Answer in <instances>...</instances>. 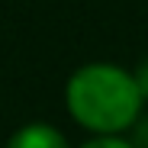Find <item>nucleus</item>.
<instances>
[{"label": "nucleus", "mask_w": 148, "mask_h": 148, "mask_svg": "<svg viewBox=\"0 0 148 148\" xmlns=\"http://www.w3.org/2000/svg\"><path fill=\"white\" fill-rule=\"evenodd\" d=\"M64 100L77 126L97 135H119L135 126L145 97L135 74L116 64H84L71 74Z\"/></svg>", "instance_id": "f257e3e1"}, {"label": "nucleus", "mask_w": 148, "mask_h": 148, "mask_svg": "<svg viewBox=\"0 0 148 148\" xmlns=\"http://www.w3.org/2000/svg\"><path fill=\"white\" fill-rule=\"evenodd\" d=\"M7 148H68V138L48 122H32V126H23L19 132H13Z\"/></svg>", "instance_id": "f03ea898"}, {"label": "nucleus", "mask_w": 148, "mask_h": 148, "mask_svg": "<svg viewBox=\"0 0 148 148\" xmlns=\"http://www.w3.org/2000/svg\"><path fill=\"white\" fill-rule=\"evenodd\" d=\"M81 148H138V145L129 138H116V135H97V138L84 142Z\"/></svg>", "instance_id": "7ed1b4c3"}, {"label": "nucleus", "mask_w": 148, "mask_h": 148, "mask_svg": "<svg viewBox=\"0 0 148 148\" xmlns=\"http://www.w3.org/2000/svg\"><path fill=\"white\" fill-rule=\"evenodd\" d=\"M132 142L138 148H148V116H138L135 126H132Z\"/></svg>", "instance_id": "20e7f679"}, {"label": "nucleus", "mask_w": 148, "mask_h": 148, "mask_svg": "<svg viewBox=\"0 0 148 148\" xmlns=\"http://www.w3.org/2000/svg\"><path fill=\"white\" fill-rule=\"evenodd\" d=\"M135 84H138V90H142V97L148 100V58L138 64V71H135Z\"/></svg>", "instance_id": "39448f33"}]
</instances>
